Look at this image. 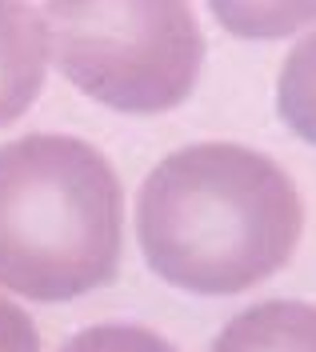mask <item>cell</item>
I'll return each mask as SVG.
<instances>
[{"label": "cell", "mask_w": 316, "mask_h": 352, "mask_svg": "<svg viewBox=\"0 0 316 352\" xmlns=\"http://www.w3.org/2000/svg\"><path fill=\"white\" fill-rule=\"evenodd\" d=\"M276 109L300 140L316 144V32L289 52L276 85Z\"/></svg>", "instance_id": "obj_6"}, {"label": "cell", "mask_w": 316, "mask_h": 352, "mask_svg": "<svg viewBox=\"0 0 316 352\" xmlns=\"http://www.w3.org/2000/svg\"><path fill=\"white\" fill-rule=\"evenodd\" d=\"M60 352H177L164 336L140 324H96L76 332Z\"/></svg>", "instance_id": "obj_7"}, {"label": "cell", "mask_w": 316, "mask_h": 352, "mask_svg": "<svg viewBox=\"0 0 316 352\" xmlns=\"http://www.w3.org/2000/svg\"><path fill=\"white\" fill-rule=\"evenodd\" d=\"M124 244V192L92 144L32 132L0 144V288L60 305L109 285Z\"/></svg>", "instance_id": "obj_2"}, {"label": "cell", "mask_w": 316, "mask_h": 352, "mask_svg": "<svg viewBox=\"0 0 316 352\" xmlns=\"http://www.w3.org/2000/svg\"><path fill=\"white\" fill-rule=\"evenodd\" d=\"M304 208L293 176L240 144L164 156L136 200V236L160 280L196 296H236L293 256Z\"/></svg>", "instance_id": "obj_1"}, {"label": "cell", "mask_w": 316, "mask_h": 352, "mask_svg": "<svg viewBox=\"0 0 316 352\" xmlns=\"http://www.w3.org/2000/svg\"><path fill=\"white\" fill-rule=\"evenodd\" d=\"M212 352H316V308L300 300L245 308L225 324Z\"/></svg>", "instance_id": "obj_5"}, {"label": "cell", "mask_w": 316, "mask_h": 352, "mask_svg": "<svg viewBox=\"0 0 316 352\" xmlns=\"http://www.w3.org/2000/svg\"><path fill=\"white\" fill-rule=\"evenodd\" d=\"M48 44L41 12L0 0V129L21 120L45 88Z\"/></svg>", "instance_id": "obj_4"}, {"label": "cell", "mask_w": 316, "mask_h": 352, "mask_svg": "<svg viewBox=\"0 0 316 352\" xmlns=\"http://www.w3.org/2000/svg\"><path fill=\"white\" fill-rule=\"evenodd\" d=\"M45 44L65 80L116 112H168L196 88L204 36L181 0H52Z\"/></svg>", "instance_id": "obj_3"}, {"label": "cell", "mask_w": 316, "mask_h": 352, "mask_svg": "<svg viewBox=\"0 0 316 352\" xmlns=\"http://www.w3.org/2000/svg\"><path fill=\"white\" fill-rule=\"evenodd\" d=\"M0 352H41V332L24 308L0 296Z\"/></svg>", "instance_id": "obj_8"}]
</instances>
